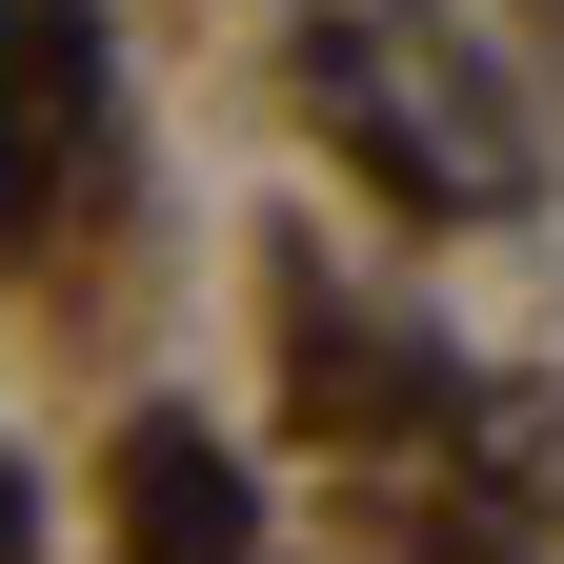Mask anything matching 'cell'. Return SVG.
I'll use <instances>...</instances> for the list:
<instances>
[{
	"label": "cell",
	"mask_w": 564,
	"mask_h": 564,
	"mask_svg": "<svg viewBox=\"0 0 564 564\" xmlns=\"http://www.w3.org/2000/svg\"><path fill=\"white\" fill-rule=\"evenodd\" d=\"M121 524H141V564H242L223 444H202V423H141V444H121Z\"/></svg>",
	"instance_id": "obj_1"
}]
</instances>
